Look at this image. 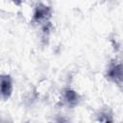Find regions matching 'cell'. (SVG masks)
I'll list each match as a JSON object with an SVG mask.
<instances>
[{
    "label": "cell",
    "instance_id": "obj_1",
    "mask_svg": "<svg viewBox=\"0 0 123 123\" xmlns=\"http://www.w3.org/2000/svg\"><path fill=\"white\" fill-rule=\"evenodd\" d=\"M52 11L51 8L44 5V4H38L37 5L34 13H33V22L37 24H45L50 22Z\"/></svg>",
    "mask_w": 123,
    "mask_h": 123
},
{
    "label": "cell",
    "instance_id": "obj_2",
    "mask_svg": "<svg viewBox=\"0 0 123 123\" xmlns=\"http://www.w3.org/2000/svg\"><path fill=\"white\" fill-rule=\"evenodd\" d=\"M107 78L115 84L123 83V64L112 63L107 70Z\"/></svg>",
    "mask_w": 123,
    "mask_h": 123
},
{
    "label": "cell",
    "instance_id": "obj_7",
    "mask_svg": "<svg viewBox=\"0 0 123 123\" xmlns=\"http://www.w3.org/2000/svg\"><path fill=\"white\" fill-rule=\"evenodd\" d=\"M109 3H111V2H114V1H116V0H107Z\"/></svg>",
    "mask_w": 123,
    "mask_h": 123
},
{
    "label": "cell",
    "instance_id": "obj_3",
    "mask_svg": "<svg viewBox=\"0 0 123 123\" xmlns=\"http://www.w3.org/2000/svg\"><path fill=\"white\" fill-rule=\"evenodd\" d=\"M62 101L64 102V104L70 108L76 107L80 102V95L75 90H73L71 88L64 89L62 91Z\"/></svg>",
    "mask_w": 123,
    "mask_h": 123
},
{
    "label": "cell",
    "instance_id": "obj_4",
    "mask_svg": "<svg viewBox=\"0 0 123 123\" xmlns=\"http://www.w3.org/2000/svg\"><path fill=\"white\" fill-rule=\"evenodd\" d=\"M12 92V81L10 75L1 76V97L3 100H7L11 97Z\"/></svg>",
    "mask_w": 123,
    "mask_h": 123
},
{
    "label": "cell",
    "instance_id": "obj_5",
    "mask_svg": "<svg viewBox=\"0 0 123 123\" xmlns=\"http://www.w3.org/2000/svg\"><path fill=\"white\" fill-rule=\"evenodd\" d=\"M98 121H102V122H111L112 119V115L107 111H103L98 114Z\"/></svg>",
    "mask_w": 123,
    "mask_h": 123
},
{
    "label": "cell",
    "instance_id": "obj_6",
    "mask_svg": "<svg viewBox=\"0 0 123 123\" xmlns=\"http://www.w3.org/2000/svg\"><path fill=\"white\" fill-rule=\"evenodd\" d=\"M12 2H13L15 5H20L21 4V2H22V0H11Z\"/></svg>",
    "mask_w": 123,
    "mask_h": 123
}]
</instances>
